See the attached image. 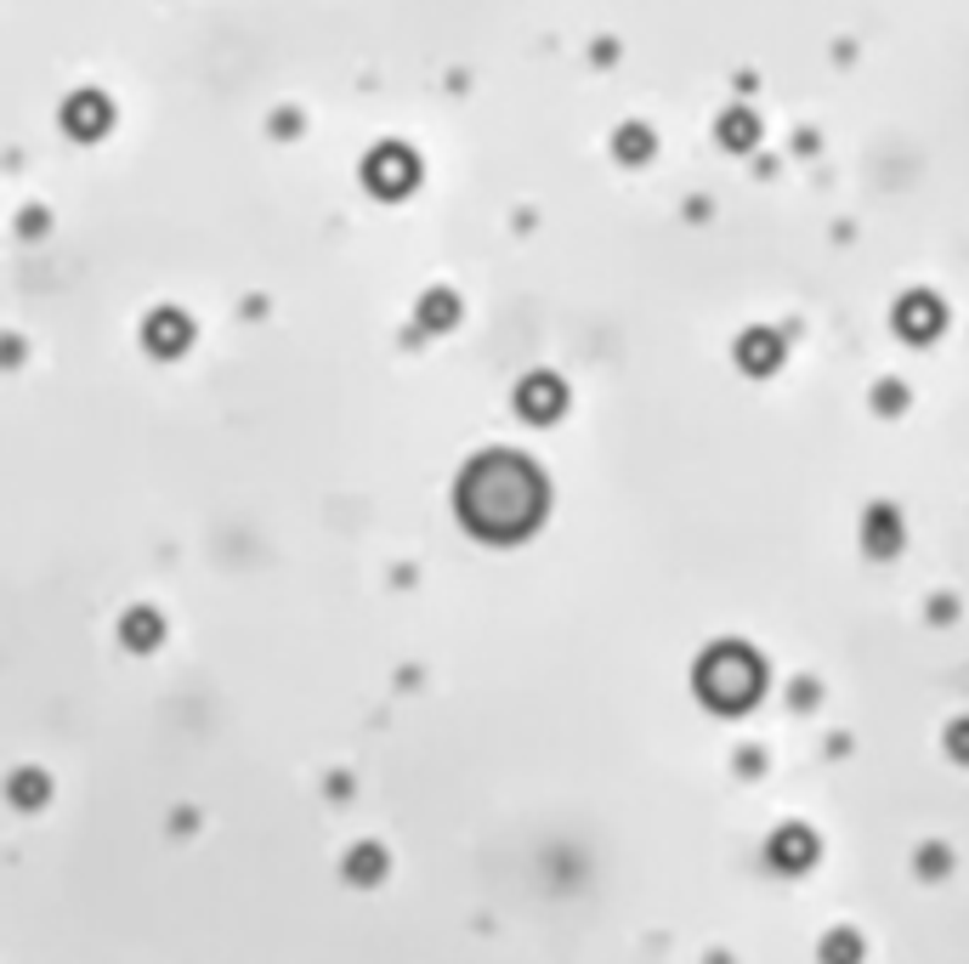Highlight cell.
<instances>
[{"instance_id": "6da1fadb", "label": "cell", "mask_w": 969, "mask_h": 964, "mask_svg": "<svg viewBox=\"0 0 969 964\" xmlns=\"http://www.w3.org/2000/svg\"><path fill=\"white\" fill-rule=\"evenodd\" d=\"M142 341H148L154 358H176V352H187V341H193V324H187L176 307H159V312L148 318V329H142Z\"/></svg>"}, {"instance_id": "7a4b0ae2", "label": "cell", "mask_w": 969, "mask_h": 964, "mask_svg": "<svg viewBox=\"0 0 969 964\" xmlns=\"http://www.w3.org/2000/svg\"><path fill=\"white\" fill-rule=\"evenodd\" d=\"M103 125H109V120H103V103H96V96H85V103H69V131H74V136H96Z\"/></svg>"}, {"instance_id": "3957f363", "label": "cell", "mask_w": 969, "mask_h": 964, "mask_svg": "<svg viewBox=\"0 0 969 964\" xmlns=\"http://www.w3.org/2000/svg\"><path fill=\"white\" fill-rule=\"evenodd\" d=\"M12 800H18L23 811L45 806V778H40V771H18V778H12Z\"/></svg>"}, {"instance_id": "277c9868", "label": "cell", "mask_w": 969, "mask_h": 964, "mask_svg": "<svg viewBox=\"0 0 969 964\" xmlns=\"http://www.w3.org/2000/svg\"><path fill=\"white\" fill-rule=\"evenodd\" d=\"M125 642H131V647H154V642H159V618H154V613H131V618H125Z\"/></svg>"}]
</instances>
